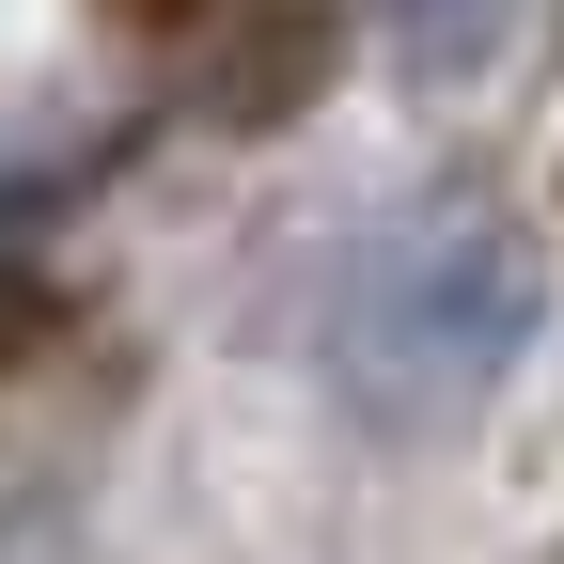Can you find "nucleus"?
<instances>
[{
    "mask_svg": "<svg viewBox=\"0 0 564 564\" xmlns=\"http://www.w3.org/2000/svg\"><path fill=\"white\" fill-rule=\"evenodd\" d=\"M533 329H549V251L518 236V204L440 188V204H392L361 236V267L329 299V377L361 423L440 440L533 361Z\"/></svg>",
    "mask_w": 564,
    "mask_h": 564,
    "instance_id": "f257e3e1",
    "label": "nucleus"
},
{
    "mask_svg": "<svg viewBox=\"0 0 564 564\" xmlns=\"http://www.w3.org/2000/svg\"><path fill=\"white\" fill-rule=\"evenodd\" d=\"M533 0H392V47H408V79H486V63L518 47Z\"/></svg>",
    "mask_w": 564,
    "mask_h": 564,
    "instance_id": "f03ea898",
    "label": "nucleus"
}]
</instances>
